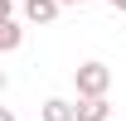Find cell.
I'll use <instances>...</instances> for the list:
<instances>
[{
	"instance_id": "obj_10",
	"label": "cell",
	"mask_w": 126,
	"mask_h": 121,
	"mask_svg": "<svg viewBox=\"0 0 126 121\" xmlns=\"http://www.w3.org/2000/svg\"><path fill=\"white\" fill-rule=\"evenodd\" d=\"M0 92H5V68H0Z\"/></svg>"
},
{
	"instance_id": "obj_3",
	"label": "cell",
	"mask_w": 126,
	"mask_h": 121,
	"mask_svg": "<svg viewBox=\"0 0 126 121\" xmlns=\"http://www.w3.org/2000/svg\"><path fill=\"white\" fill-rule=\"evenodd\" d=\"M73 121H111V106H107V97L78 102V106H73Z\"/></svg>"
},
{
	"instance_id": "obj_6",
	"label": "cell",
	"mask_w": 126,
	"mask_h": 121,
	"mask_svg": "<svg viewBox=\"0 0 126 121\" xmlns=\"http://www.w3.org/2000/svg\"><path fill=\"white\" fill-rule=\"evenodd\" d=\"M0 19H15V0H0Z\"/></svg>"
},
{
	"instance_id": "obj_7",
	"label": "cell",
	"mask_w": 126,
	"mask_h": 121,
	"mask_svg": "<svg viewBox=\"0 0 126 121\" xmlns=\"http://www.w3.org/2000/svg\"><path fill=\"white\" fill-rule=\"evenodd\" d=\"M0 121H15V111H10V106H0Z\"/></svg>"
},
{
	"instance_id": "obj_1",
	"label": "cell",
	"mask_w": 126,
	"mask_h": 121,
	"mask_svg": "<svg viewBox=\"0 0 126 121\" xmlns=\"http://www.w3.org/2000/svg\"><path fill=\"white\" fill-rule=\"evenodd\" d=\"M73 87H78V102H92V97H107V87H111V68L107 63H78L73 68Z\"/></svg>"
},
{
	"instance_id": "obj_5",
	"label": "cell",
	"mask_w": 126,
	"mask_h": 121,
	"mask_svg": "<svg viewBox=\"0 0 126 121\" xmlns=\"http://www.w3.org/2000/svg\"><path fill=\"white\" fill-rule=\"evenodd\" d=\"M39 121H73V102H63V97H48Z\"/></svg>"
},
{
	"instance_id": "obj_8",
	"label": "cell",
	"mask_w": 126,
	"mask_h": 121,
	"mask_svg": "<svg viewBox=\"0 0 126 121\" xmlns=\"http://www.w3.org/2000/svg\"><path fill=\"white\" fill-rule=\"evenodd\" d=\"M107 5H111V10H126V0H107Z\"/></svg>"
},
{
	"instance_id": "obj_2",
	"label": "cell",
	"mask_w": 126,
	"mask_h": 121,
	"mask_svg": "<svg viewBox=\"0 0 126 121\" xmlns=\"http://www.w3.org/2000/svg\"><path fill=\"white\" fill-rule=\"evenodd\" d=\"M58 0H24V19H29V24H53V19H58Z\"/></svg>"
},
{
	"instance_id": "obj_4",
	"label": "cell",
	"mask_w": 126,
	"mask_h": 121,
	"mask_svg": "<svg viewBox=\"0 0 126 121\" xmlns=\"http://www.w3.org/2000/svg\"><path fill=\"white\" fill-rule=\"evenodd\" d=\"M24 44V29H19V19H0V53H15Z\"/></svg>"
},
{
	"instance_id": "obj_9",
	"label": "cell",
	"mask_w": 126,
	"mask_h": 121,
	"mask_svg": "<svg viewBox=\"0 0 126 121\" xmlns=\"http://www.w3.org/2000/svg\"><path fill=\"white\" fill-rule=\"evenodd\" d=\"M58 5H87V0H58Z\"/></svg>"
}]
</instances>
